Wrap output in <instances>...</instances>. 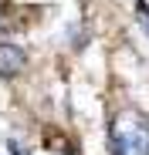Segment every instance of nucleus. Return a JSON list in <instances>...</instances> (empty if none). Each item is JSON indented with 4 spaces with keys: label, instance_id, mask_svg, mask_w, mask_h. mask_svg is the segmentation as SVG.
Masks as SVG:
<instances>
[{
    "label": "nucleus",
    "instance_id": "1",
    "mask_svg": "<svg viewBox=\"0 0 149 155\" xmlns=\"http://www.w3.org/2000/svg\"><path fill=\"white\" fill-rule=\"evenodd\" d=\"M112 155H149V118L136 108L119 111L112 121Z\"/></svg>",
    "mask_w": 149,
    "mask_h": 155
},
{
    "label": "nucleus",
    "instance_id": "2",
    "mask_svg": "<svg viewBox=\"0 0 149 155\" xmlns=\"http://www.w3.org/2000/svg\"><path fill=\"white\" fill-rule=\"evenodd\" d=\"M24 64H27L24 47H20V44H7V41H0V78H14V74H20Z\"/></svg>",
    "mask_w": 149,
    "mask_h": 155
},
{
    "label": "nucleus",
    "instance_id": "3",
    "mask_svg": "<svg viewBox=\"0 0 149 155\" xmlns=\"http://www.w3.org/2000/svg\"><path fill=\"white\" fill-rule=\"evenodd\" d=\"M14 152H17V148H14ZM17 155H20V152H17Z\"/></svg>",
    "mask_w": 149,
    "mask_h": 155
}]
</instances>
